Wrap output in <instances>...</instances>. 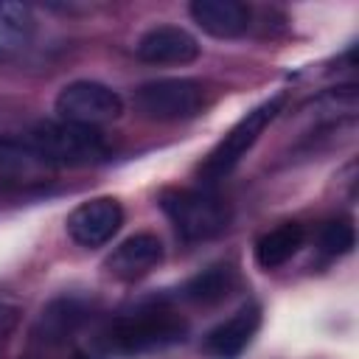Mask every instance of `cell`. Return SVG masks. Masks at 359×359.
<instances>
[{
  "mask_svg": "<svg viewBox=\"0 0 359 359\" xmlns=\"http://www.w3.org/2000/svg\"><path fill=\"white\" fill-rule=\"evenodd\" d=\"M160 208L182 241H208L230 224V205L208 188H165Z\"/></svg>",
  "mask_w": 359,
  "mask_h": 359,
  "instance_id": "3",
  "label": "cell"
},
{
  "mask_svg": "<svg viewBox=\"0 0 359 359\" xmlns=\"http://www.w3.org/2000/svg\"><path fill=\"white\" fill-rule=\"evenodd\" d=\"M135 53L149 65H191L199 59L202 45L182 25H151L140 34Z\"/></svg>",
  "mask_w": 359,
  "mask_h": 359,
  "instance_id": "9",
  "label": "cell"
},
{
  "mask_svg": "<svg viewBox=\"0 0 359 359\" xmlns=\"http://www.w3.org/2000/svg\"><path fill=\"white\" fill-rule=\"evenodd\" d=\"M188 337V320L165 300L140 303L107 323L98 334V348L107 356H140L163 351Z\"/></svg>",
  "mask_w": 359,
  "mask_h": 359,
  "instance_id": "1",
  "label": "cell"
},
{
  "mask_svg": "<svg viewBox=\"0 0 359 359\" xmlns=\"http://www.w3.org/2000/svg\"><path fill=\"white\" fill-rule=\"evenodd\" d=\"M95 314V300L84 294H59L36 317L34 337L42 345H65L73 339Z\"/></svg>",
  "mask_w": 359,
  "mask_h": 359,
  "instance_id": "8",
  "label": "cell"
},
{
  "mask_svg": "<svg viewBox=\"0 0 359 359\" xmlns=\"http://www.w3.org/2000/svg\"><path fill=\"white\" fill-rule=\"evenodd\" d=\"M191 20L216 39H236L250 31L252 11L238 0H194L188 6Z\"/></svg>",
  "mask_w": 359,
  "mask_h": 359,
  "instance_id": "12",
  "label": "cell"
},
{
  "mask_svg": "<svg viewBox=\"0 0 359 359\" xmlns=\"http://www.w3.org/2000/svg\"><path fill=\"white\" fill-rule=\"evenodd\" d=\"M34 34L31 8L22 3H0V59L22 50Z\"/></svg>",
  "mask_w": 359,
  "mask_h": 359,
  "instance_id": "16",
  "label": "cell"
},
{
  "mask_svg": "<svg viewBox=\"0 0 359 359\" xmlns=\"http://www.w3.org/2000/svg\"><path fill=\"white\" fill-rule=\"evenodd\" d=\"M163 241L154 233H135L129 238H123L107 258H104V269L109 278L115 280H137L143 275H149L151 269H157L163 264Z\"/></svg>",
  "mask_w": 359,
  "mask_h": 359,
  "instance_id": "10",
  "label": "cell"
},
{
  "mask_svg": "<svg viewBox=\"0 0 359 359\" xmlns=\"http://www.w3.org/2000/svg\"><path fill=\"white\" fill-rule=\"evenodd\" d=\"M306 244V227L300 222H280L255 241V264L261 269H278L292 261Z\"/></svg>",
  "mask_w": 359,
  "mask_h": 359,
  "instance_id": "14",
  "label": "cell"
},
{
  "mask_svg": "<svg viewBox=\"0 0 359 359\" xmlns=\"http://www.w3.org/2000/svg\"><path fill=\"white\" fill-rule=\"evenodd\" d=\"M20 320H22V309L11 300H0V348H6V342L17 331Z\"/></svg>",
  "mask_w": 359,
  "mask_h": 359,
  "instance_id": "18",
  "label": "cell"
},
{
  "mask_svg": "<svg viewBox=\"0 0 359 359\" xmlns=\"http://www.w3.org/2000/svg\"><path fill=\"white\" fill-rule=\"evenodd\" d=\"M56 115L59 121L79 123V126H93L101 129L104 123H112L123 115V98L118 90H112L104 81L93 79H76L65 84L56 93Z\"/></svg>",
  "mask_w": 359,
  "mask_h": 359,
  "instance_id": "6",
  "label": "cell"
},
{
  "mask_svg": "<svg viewBox=\"0 0 359 359\" xmlns=\"http://www.w3.org/2000/svg\"><path fill=\"white\" fill-rule=\"evenodd\" d=\"M31 146L39 151L45 165L53 168H84L109 157V143L101 129L79 126L67 121H42L28 132Z\"/></svg>",
  "mask_w": 359,
  "mask_h": 359,
  "instance_id": "2",
  "label": "cell"
},
{
  "mask_svg": "<svg viewBox=\"0 0 359 359\" xmlns=\"http://www.w3.org/2000/svg\"><path fill=\"white\" fill-rule=\"evenodd\" d=\"M283 101L286 95L278 93L266 101H261L258 107H252L247 115H241L227 132L224 137L208 151V157L202 160L199 165V174L205 177V182H216L222 177H227L238 163L241 157H247V151L255 146V140L264 135V129L278 118V112L283 109Z\"/></svg>",
  "mask_w": 359,
  "mask_h": 359,
  "instance_id": "4",
  "label": "cell"
},
{
  "mask_svg": "<svg viewBox=\"0 0 359 359\" xmlns=\"http://www.w3.org/2000/svg\"><path fill=\"white\" fill-rule=\"evenodd\" d=\"M356 244V230L348 216H334L320 227V252L328 258L348 255Z\"/></svg>",
  "mask_w": 359,
  "mask_h": 359,
  "instance_id": "17",
  "label": "cell"
},
{
  "mask_svg": "<svg viewBox=\"0 0 359 359\" xmlns=\"http://www.w3.org/2000/svg\"><path fill=\"white\" fill-rule=\"evenodd\" d=\"M238 286V269L230 261H219L210 264L205 269H199L194 278H188L180 289V297L194 303V306H216L222 300H227Z\"/></svg>",
  "mask_w": 359,
  "mask_h": 359,
  "instance_id": "13",
  "label": "cell"
},
{
  "mask_svg": "<svg viewBox=\"0 0 359 359\" xmlns=\"http://www.w3.org/2000/svg\"><path fill=\"white\" fill-rule=\"evenodd\" d=\"M261 325V306L255 300L238 306L227 320H222L216 328L208 331L205 337V353L213 359H238L244 348L252 342Z\"/></svg>",
  "mask_w": 359,
  "mask_h": 359,
  "instance_id": "11",
  "label": "cell"
},
{
  "mask_svg": "<svg viewBox=\"0 0 359 359\" xmlns=\"http://www.w3.org/2000/svg\"><path fill=\"white\" fill-rule=\"evenodd\" d=\"M123 224V208L115 196H93L81 205H76L65 222L67 236L79 247H101L107 244Z\"/></svg>",
  "mask_w": 359,
  "mask_h": 359,
  "instance_id": "7",
  "label": "cell"
},
{
  "mask_svg": "<svg viewBox=\"0 0 359 359\" xmlns=\"http://www.w3.org/2000/svg\"><path fill=\"white\" fill-rule=\"evenodd\" d=\"M208 104V84L191 76L151 79L135 90V109L149 121H188L196 118Z\"/></svg>",
  "mask_w": 359,
  "mask_h": 359,
  "instance_id": "5",
  "label": "cell"
},
{
  "mask_svg": "<svg viewBox=\"0 0 359 359\" xmlns=\"http://www.w3.org/2000/svg\"><path fill=\"white\" fill-rule=\"evenodd\" d=\"M0 171L34 180V177H39L50 168L45 165L39 151L31 146L28 135H22V137H0Z\"/></svg>",
  "mask_w": 359,
  "mask_h": 359,
  "instance_id": "15",
  "label": "cell"
}]
</instances>
